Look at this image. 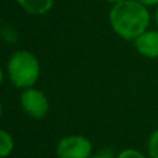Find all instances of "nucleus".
Listing matches in <instances>:
<instances>
[{"mask_svg":"<svg viewBox=\"0 0 158 158\" xmlns=\"http://www.w3.org/2000/svg\"><path fill=\"white\" fill-rule=\"evenodd\" d=\"M133 44L139 54L147 58H158V29H147L136 40H133Z\"/></svg>","mask_w":158,"mask_h":158,"instance_id":"39448f33","label":"nucleus"},{"mask_svg":"<svg viewBox=\"0 0 158 158\" xmlns=\"http://www.w3.org/2000/svg\"><path fill=\"white\" fill-rule=\"evenodd\" d=\"M147 156L148 158H158V129L151 132L147 139Z\"/></svg>","mask_w":158,"mask_h":158,"instance_id":"6e6552de","label":"nucleus"},{"mask_svg":"<svg viewBox=\"0 0 158 158\" xmlns=\"http://www.w3.org/2000/svg\"><path fill=\"white\" fill-rule=\"evenodd\" d=\"M115 158H148L146 154H143L142 151L135 150V148H126V150L121 151Z\"/></svg>","mask_w":158,"mask_h":158,"instance_id":"1a4fd4ad","label":"nucleus"},{"mask_svg":"<svg viewBox=\"0 0 158 158\" xmlns=\"http://www.w3.org/2000/svg\"><path fill=\"white\" fill-rule=\"evenodd\" d=\"M2 114H3V106H2V103H0V118H2Z\"/></svg>","mask_w":158,"mask_h":158,"instance_id":"4468645a","label":"nucleus"},{"mask_svg":"<svg viewBox=\"0 0 158 158\" xmlns=\"http://www.w3.org/2000/svg\"><path fill=\"white\" fill-rule=\"evenodd\" d=\"M19 104L27 115L33 119H42L49 112V100L42 90L36 87L24 89L19 94Z\"/></svg>","mask_w":158,"mask_h":158,"instance_id":"7ed1b4c3","label":"nucleus"},{"mask_svg":"<svg viewBox=\"0 0 158 158\" xmlns=\"http://www.w3.org/2000/svg\"><path fill=\"white\" fill-rule=\"evenodd\" d=\"M14 150V140L4 129H0V158L8 157Z\"/></svg>","mask_w":158,"mask_h":158,"instance_id":"0eeeda50","label":"nucleus"},{"mask_svg":"<svg viewBox=\"0 0 158 158\" xmlns=\"http://www.w3.org/2000/svg\"><path fill=\"white\" fill-rule=\"evenodd\" d=\"M146 7H153V6H158V0H137Z\"/></svg>","mask_w":158,"mask_h":158,"instance_id":"9d476101","label":"nucleus"},{"mask_svg":"<svg viewBox=\"0 0 158 158\" xmlns=\"http://www.w3.org/2000/svg\"><path fill=\"white\" fill-rule=\"evenodd\" d=\"M3 78H4V74H3V69H2V67H0V85H2V82H3Z\"/></svg>","mask_w":158,"mask_h":158,"instance_id":"ddd939ff","label":"nucleus"},{"mask_svg":"<svg viewBox=\"0 0 158 158\" xmlns=\"http://www.w3.org/2000/svg\"><path fill=\"white\" fill-rule=\"evenodd\" d=\"M93 146L89 139L82 135H71L65 136L57 143L58 158H90Z\"/></svg>","mask_w":158,"mask_h":158,"instance_id":"20e7f679","label":"nucleus"},{"mask_svg":"<svg viewBox=\"0 0 158 158\" xmlns=\"http://www.w3.org/2000/svg\"><path fill=\"white\" fill-rule=\"evenodd\" d=\"M0 27H2V18H0Z\"/></svg>","mask_w":158,"mask_h":158,"instance_id":"dca6fc26","label":"nucleus"},{"mask_svg":"<svg viewBox=\"0 0 158 158\" xmlns=\"http://www.w3.org/2000/svg\"><path fill=\"white\" fill-rule=\"evenodd\" d=\"M154 21H156V25H157V29H158V6L154 11Z\"/></svg>","mask_w":158,"mask_h":158,"instance_id":"9b49d317","label":"nucleus"},{"mask_svg":"<svg viewBox=\"0 0 158 158\" xmlns=\"http://www.w3.org/2000/svg\"><path fill=\"white\" fill-rule=\"evenodd\" d=\"M18 6L32 15H43L49 13L54 0H17Z\"/></svg>","mask_w":158,"mask_h":158,"instance_id":"423d86ee","label":"nucleus"},{"mask_svg":"<svg viewBox=\"0 0 158 158\" xmlns=\"http://www.w3.org/2000/svg\"><path fill=\"white\" fill-rule=\"evenodd\" d=\"M111 28L123 40H136L148 29L150 11L137 0H123L112 6L110 11Z\"/></svg>","mask_w":158,"mask_h":158,"instance_id":"f257e3e1","label":"nucleus"},{"mask_svg":"<svg viewBox=\"0 0 158 158\" xmlns=\"http://www.w3.org/2000/svg\"><path fill=\"white\" fill-rule=\"evenodd\" d=\"M7 74L10 82L18 89L33 87L40 75V64L31 52L18 50L8 58Z\"/></svg>","mask_w":158,"mask_h":158,"instance_id":"f03ea898","label":"nucleus"},{"mask_svg":"<svg viewBox=\"0 0 158 158\" xmlns=\"http://www.w3.org/2000/svg\"><path fill=\"white\" fill-rule=\"evenodd\" d=\"M104 2H108V3H111V4H117V3L123 2V0H104Z\"/></svg>","mask_w":158,"mask_h":158,"instance_id":"f8f14e48","label":"nucleus"},{"mask_svg":"<svg viewBox=\"0 0 158 158\" xmlns=\"http://www.w3.org/2000/svg\"><path fill=\"white\" fill-rule=\"evenodd\" d=\"M90 158H106V157H103V156H94V157H90Z\"/></svg>","mask_w":158,"mask_h":158,"instance_id":"2eb2a0df","label":"nucleus"}]
</instances>
